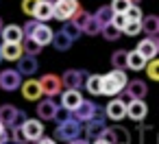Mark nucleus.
<instances>
[{"mask_svg": "<svg viewBox=\"0 0 159 144\" xmlns=\"http://www.w3.org/2000/svg\"><path fill=\"white\" fill-rule=\"evenodd\" d=\"M129 83V77L124 70H111L109 74H100V94L105 96H118Z\"/></svg>", "mask_w": 159, "mask_h": 144, "instance_id": "1", "label": "nucleus"}, {"mask_svg": "<svg viewBox=\"0 0 159 144\" xmlns=\"http://www.w3.org/2000/svg\"><path fill=\"white\" fill-rule=\"evenodd\" d=\"M37 83H39V87H42V96H46V98H52L55 100V96H59L61 92H63V87H61V79L57 77V74H42L39 79H37Z\"/></svg>", "mask_w": 159, "mask_h": 144, "instance_id": "2", "label": "nucleus"}, {"mask_svg": "<svg viewBox=\"0 0 159 144\" xmlns=\"http://www.w3.org/2000/svg\"><path fill=\"white\" fill-rule=\"evenodd\" d=\"M79 0H59L57 5H52V18L61 22H70L72 16L79 11Z\"/></svg>", "mask_w": 159, "mask_h": 144, "instance_id": "3", "label": "nucleus"}, {"mask_svg": "<svg viewBox=\"0 0 159 144\" xmlns=\"http://www.w3.org/2000/svg\"><path fill=\"white\" fill-rule=\"evenodd\" d=\"M81 131H83V124H81V122H76V120L72 118L70 122L59 124V127L55 129V137H52V140H63V142H68V144H70L72 140H79Z\"/></svg>", "mask_w": 159, "mask_h": 144, "instance_id": "4", "label": "nucleus"}, {"mask_svg": "<svg viewBox=\"0 0 159 144\" xmlns=\"http://www.w3.org/2000/svg\"><path fill=\"white\" fill-rule=\"evenodd\" d=\"M122 92H124V94H122L120 100H124V98H126V103H129V100H144V96L148 94V85H146L142 79H133V81L126 83V87H124Z\"/></svg>", "mask_w": 159, "mask_h": 144, "instance_id": "5", "label": "nucleus"}, {"mask_svg": "<svg viewBox=\"0 0 159 144\" xmlns=\"http://www.w3.org/2000/svg\"><path fill=\"white\" fill-rule=\"evenodd\" d=\"M135 53L148 63V61H152L155 57H157V53H159V44H157V37H144L142 42H137V46H135Z\"/></svg>", "mask_w": 159, "mask_h": 144, "instance_id": "6", "label": "nucleus"}, {"mask_svg": "<svg viewBox=\"0 0 159 144\" xmlns=\"http://www.w3.org/2000/svg\"><path fill=\"white\" fill-rule=\"evenodd\" d=\"M100 114V109H98V105L96 103H92V100H81V105L72 111V118L76 120V122H87V120H92V118H96Z\"/></svg>", "mask_w": 159, "mask_h": 144, "instance_id": "7", "label": "nucleus"}, {"mask_svg": "<svg viewBox=\"0 0 159 144\" xmlns=\"http://www.w3.org/2000/svg\"><path fill=\"white\" fill-rule=\"evenodd\" d=\"M20 129L26 142H37L39 137H44V122H39L37 118H26V122Z\"/></svg>", "mask_w": 159, "mask_h": 144, "instance_id": "8", "label": "nucleus"}, {"mask_svg": "<svg viewBox=\"0 0 159 144\" xmlns=\"http://www.w3.org/2000/svg\"><path fill=\"white\" fill-rule=\"evenodd\" d=\"M22 85V77L18 74L16 68H5L2 72H0V90L5 92H13Z\"/></svg>", "mask_w": 159, "mask_h": 144, "instance_id": "9", "label": "nucleus"}, {"mask_svg": "<svg viewBox=\"0 0 159 144\" xmlns=\"http://www.w3.org/2000/svg\"><path fill=\"white\" fill-rule=\"evenodd\" d=\"M61 87H66V90H79V87H83V81H85V72L83 70H66L61 77Z\"/></svg>", "mask_w": 159, "mask_h": 144, "instance_id": "10", "label": "nucleus"}, {"mask_svg": "<svg viewBox=\"0 0 159 144\" xmlns=\"http://www.w3.org/2000/svg\"><path fill=\"white\" fill-rule=\"evenodd\" d=\"M105 116H107L109 120H113V122L124 120V116H126V103H124V100H120V98L109 100V103H107V107H105Z\"/></svg>", "mask_w": 159, "mask_h": 144, "instance_id": "11", "label": "nucleus"}, {"mask_svg": "<svg viewBox=\"0 0 159 144\" xmlns=\"http://www.w3.org/2000/svg\"><path fill=\"white\" fill-rule=\"evenodd\" d=\"M0 37H2V44H22L24 33L18 24H5V29L0 31Z\"/></svg>", "mask_w": 159, "mask_h": 144, "instance_id": "12", "label": "nucleus"}, {"mask_svg": "<svg viewBox=\"0 0 159 144\" xmlns=\"http://www.w3.org/2000/svg\"><path fill=\"white\" fill-rule=\"evenodd\" d=\"M18 74L20 77H31V74H35L37 70H39V61H37V57H29V55H22L20 59H18Z\"/></svg>", "mask_w": 159, "mask_h": 144, "instance_id": "13", "label": "nucleus"}, {"mask_svg": "<svg viewBox=\"0 0 159 144\" xmlns=\"http://www.w3.org/2000/svg\"><path fill=\"white\" fill-rule=\"evenodd\" d=\"M105 129H107V122H105L102 116H96V118H92V120L85 122V135H87V140H98Z\"/></svg>", "mask_w": 159, "mask_h": 144, "instance_id": "14", "label": "nucleus"}, {"mask_svg": "<svg viewBox=\"0 0 159 144\" xmlns=\"http://www.w3.org/2000/svg\"><path fill=\"white\" fill-rule=\"evenodd\" d=\"M20 90H22V96H24L26 100H31V103H37V100L42 98V87H39L37 79H26V81L20 85Z\"/></svg>", "mask_w": 159, "mask_h": 144, "instance_id": "15", "label": "nucleus"}, {"mask_svg": "<svg viewBox=\"0 0 159 144\" xmlns=\"http://www.w3.org/2000/svg\"><path fill=\"white\" fill-rule=\"evenodd\" d=\"M148 114V105L144 100H129L126 103V116L135 122H142Z\"/></svg>", "mask_w": 159, "mask_h": 144, "instance_id": "16", "label": "nucleus"}, {"mask_svg": "<svg viewBox=\"0 0 159 144\" xmlns=\"http://www.w3.org/2000/svg\"><path fill=\"white\" fill-rule=\"evenodd\" d=\"M52 33H55V31H52L48 24H37L35 31H33V35H31V39L37 42V44L44 48V46H48V44L52 42Z\"/></svg>", "mask_w": 159, "mask_h": 144, "instance_id": "17", "label": "nucleus"}, {"mask_svg": "<svg viewBox=\"0 0 159 144\" xmlns=\"http://www.w3.org/2000/svg\"><path fill=\"white\" fill-rule=\"evenodd\" d=\"M81 100H83V96H81L79 90H66V92H61V107L68 109V111H74L81 105Z\"/></svg>", "mask_w": 159, "mask_h": 144, "instance_id": "18", "label": "nucleus"}, {"mask_svg": "<svg viewBox=\"0 0 159 144\" xmlns=\"http://www.w3.org/2000/svg\"><path fill=\"white\" fill-rule=\"evenodd\" d=\"M57 109H59V105H55L52 98H44V100L37 103V118L39 120H52Z\"/></svg>", "mask_w": 159, "mask_h": 144, "instance_id": "19", "label": "nucleus"}, {"mask_svg": "<svg viewBox=\"0 0 159 144\" xmlns=\"http://www.w3.org/2000/svg\"><path fill=\"white\" fill-rule=\"evenodd\" d=\"M33 20L39 24H46L48 20H52V5L46 2V0H39V5L35 7V13H33Z\"/></svg>", "mask_w": 159, "mask_h": 144, "instance_id": "20", "label": "nucleus"}, {"mask_svg": "<svg viewBox=\"0 0 159 144\" xmlns=\"http://www.w3.org/2000/svg\"><path fill=\"white\" fill-rule=\"evenodd\" d=\"M0 53H2V59L7 61H18L22 57V44H0Z\"/></svg>", "mask_w": 159, "mask_h": 144, "instance_id": "21", "label": "nucleus"}, {"mask_svg": "<svg viewBox=\"0 0 159 144\" xmlns=\"http://www.w3.org/2000/svg\"><path fill=\"white\" fill-rule=\"evenodd\" d=\"M139 26H142V31L148 37H157V33H159V18L157 16H144Z\"/></svg>", "mask_w": 159, "mask_h": 144, "instance_id": "22", "label": "nucleus"}, {"mask_svg": "<svg viewBox=\"0 0 159 144\" xmlns=\"http://www.w3.org/2000/svg\"><path fill=\"white\" fill-rule=\"evenodd\" d=\"M16 114H18V107H16V105H11V103L0 105V122H2L5 127H11V124H13Z\"/></svg>", "mask_w": 159, "mask_h": 144, "instance_id": "23", "label": "nucleus"}, {"mask_svg": "<svg viewBox=\"0 0 159 144\" xmlns=\"http://www.w3.org/2000/svg\"><path fill=\"white\" fill-rule=\"evenodd\" d=\"M126 68L133 70V72H139L146 68V61L135 53V50H126Z\"/></svg>", "mask_w": 159, "mask_h": 144, "instance_id": "24", "label": "nucleus"}, {"mask_svg": "<svg viewBox=\"0 0 159 144\" xmlns=\"http://www.w3.org/2000/svg\"><path fill=\"white\" fill-rule=\"evenodd\" d=\"M85 90L92 94V96H102L100 94V74H87L85 81H83Z\"/></svg>", "mask_w": 159, "mask_h": 144, "instance_id": "25", "label": "nucleus"}, {"mask_svg": "<svg viewBox=\"0 0 159 144\" xmlns=\"http://www.w3.org/2000/svg\"><path fill=\"white\" fill-rule=\"evenodd\" d=\"M109 131H111V140H113V144H129V140H131L129 129L116 124V127H109Z\"/></svg>", "mask_w": 159, "mask_h": 144, "instance_id": "26", "label": "nucleus"}, {"mask_svg": "<svg viewBox=\"0 0 159 144\" xmlns=\"http://www.w3.org/2000/svg\"><path fill=\"white\" fill-rule=\"evenodd\" d=\"M139 144H157V135H155V127L152 124H142L139 127Z\"/></svg>", "mask_w": 159, "mask_h": 144, "instance_id": "27", "label": "nucleus"}, {"mask_svg": "<svg viewBox=\"0 0 159 144\" xmlns=\"http://www.w3.org/2000/svg\"><path fill=\"white\" fill-rule=\"evenodd\" d=\"M52 46H55V50H59V53H66L68 48H72V42L61 33V31H57V33H52V42H50Z\"/></svg>", "mask_w": 159, "mask_h": 144, "instance_id": "28", "label": "nucleus"}, {"mask_svg": "<svg viewBox=\"0 0 159 144\" xmlns=\"http://www.w3.org/2000/svg\"><path fill=\"white\" fill-rule=\"evenodd\" d=\"M111 18H113V11H111L109 7H100V9L94 13V20H96L100 26H107V24H111Z\"/></svg>", "mask_w": 159, "mask_h": 144, "instance_id": "29", "label": "nucleus"}, {"mask_svg": "<svg viewBox=\"0 0 159 144\" xmlns=\"http://www.w3.org/2000/svg\"><path fill=\"white\" fill-rule=\"evenodd\" d=\"M61 33H63V35H66V37L72 42V44H74V42H76L81 35H83V33H81V29H79V26H74L72 22H63V29H61Z\"/></svg>", "mask_w": 159, "mask_h": 144, "instance_id": "30", "label": "nucleus"}, {"mask_svg": "<svg viewBox=\"0 0 159 144\" xmlns=\"http://www.w3.org/2000/svg\"><path fill=\"white\" fill-rule=\"evenodd\" d=\"M22 50H24L29 57H35V55L42 53V46H39L37 42H33L31 37H24V39H22Z\"/></svg>", "mask_w": 159, "mask_h": 144, "instance_id": "31", "label": "nucleus"}, {"mask_svg": "<svg viewBox=\"0 0 159 144\" xmlns=\"http://www.w3.org/2000/svg\"><path fill=\"white\" fill-rule=\"evenodd\" d=\"M111 66H113V70H124L126 68V50L111 53Z\"/></svg>", "mask_w": 159, "mask_h": 144, "instance_id": "32", "label": "nucleus"}, {"mask_svg": "<svg viewBox=\"0 0 159 144\" xmlns=\"http://www.w3.org/2000/svg\"><path fill=\"white\" fill-rule=\"evenodd\" d=\"M87 20H89V13H87L83 7H79V11L72 16V20H70V22H72L74 26H79V29H81V33H83V26L87 24Z\"/></svg>", "mask_w": 159, "mask_h": 144, "instance_id": "33", "label": "nucleus"}, {"mask_svg": "<svg viewBox=\"0 0 159 144\" xmlns=\"http://www.w3.org/2000/svg\"><path fill=\"white\" fill-rule=\"evenodd\" d=\"M124 18L129 20V22H142V9H139V5H131L129 9H126V13H124Z\"/></svg>", "mask_w": 159, "mask_h": 144, "instance_id": "34", "label": "nucleus"}, {"mask_svg": "<svg viewBox=\"0 0 159 144\" xmlns=\"http://www.w3.org/2000/svg\"><path fill=\"white\" fill-rule=\"evenodd\" d=\"M100 29H102V26H100V24H98V22L94 20V16H89V20H87V24L83 26V33L92 37V35H100Z\"/></svg>", "mask_w": 159, "mask_h": 144, "instance_id": "35", "label": "nucleus"}, {"mask_svg": "<svg viewBox=\"0 0 159 144\" xmlns=\"http://www.w3.org/2000/svg\"><path fill=\"white\" fill-rule=\"evenodd\" d=\"M100 33H102V37H105L107 42H116V39H118V37L122 35V33H120V31H118L116 26H111V24L102 26V29H100Z\"/></svg>", "mask_w": 159, "mask_h": 144, "instance_id": "36", "label": "nucleus"}, {"mask_svg": "<svg viewBox=\"0 0 159 144\" xmlns=\"http://www.w3.org/2000/svg\"><path fill=\"white\" fill-rule=\"evenodd\" d=\"M131 7V2L129 0H111V5H109V9L113 11V13H126V9Z\"/></svg>", "mask_w": 159, "mask_h": 144, "instance_id": "37", "label": "nucleus"}, {"mask_svg": "<svg viewBox=\"0 0 159 144\" xmlns=\"http://www.w3.org/2000/svg\"><path fill=\"white\" fill-rule=\"evenodd\" d=\"M144 70L148 72V79H150V81H159V61H157V59L148 61Z\"/></svg>", "mask_w": 159, "mask_h": 144, "instance_id": "38", "label": "nucleus"}, {"mask_svg": "<svg viewBox=\"0 0 159 144\" xmlns=\"http://www.w3.org/2000/svg\"><path fill=\"white\" fill-rule=\"evenodd\" d=\"M52 120L57 122V127H59V124H66V122H70V120H72V111H68V109H63V107H59Z\"/></svg>", "mask_w": 159, "mask_h": 144, "instance_id": "39", "label": "nucleus"}, {"mask_svg": "<svg viewBox=\"0 0 159 144\" xmlns=\"http://www.w3.org/2000/svg\"><path fill=\"white\" fill-rule=\"evenodd\" d=\"M139 31H142L139 22H126V24H124V29H122V33H124V35H129V37L139 35Z\"/></svg>", "mask_w": 159, "mask_h": 144, "instance_id": "40", "label": "nucleus"}, {"mask_svg": "<svg viewBox=\"0 0 159 144\" xmlns=\"http://www.w3.org/2000/svg\"><path fill=\"white\" fill-rule=\"evenodd\" d=\"M37 5H39V0H22V13L33 18V13H35V7H37Z\"/></svg>", "mask_w": 159, "mask_h": 144, "instance_id": "41", "label": "nucleus"}, {"mask_svg": "<svg viewBox=\"0 0 159 144\" xmlns=\"http://www.w3.org/2000/svg\"><path fill=\"white\" fill-rule=\"evenodd\" d=\"M129 20L122 16V13H113V18H111V26H116L120 33H122V29H124V24H126Z\"/></svg>", "mask_w": 159, "mask_h": 144, "instance_id": "42", "label": "nucleus"}, {"mask_svg": "<svg viewBox=\"0 0 159 144\" xmlns=\"http://www.w3.org/2000/svg\"><path fill=\"white\" fill-rule=\"evenodd\" d=\"M24 122H26V111L18 109V114H16V118H13V124H11V129H18V127H22Z\"/></svg>", "mask_w": 159, "mask_h": 144, "instance_id": "43", "label": "nucleus"}, {"mask_svg": "<svg viewBox=\"0 0 159 144\" xmlns=\"http://www.w3.org/2000/svg\"><path fill=\"white\" fill-rule=\"evenodd\" d=\"M37 24H39V22H35V20H29V22H26V24L22 26V33H24V37H31Z\"/></svg>", "mask_w": 159, "mask_h": 144, "instance_id": "44", "label": "nucleus"}, {"mask_svg": "<svg viewBox=\"0 0 159 144\" xmlns=\"http://www.w3.org/2000/svg\"><path fill=\"white\" fill-rule=\"evenodd\" d=\"M11 140H13V144H24V142H26L20 127H18V129H11Z\"/></svg>", "mask_w": 159, "mask_h": 144, "instance_id": "45", "label": "nucleus"}, {"mask_svg": "<svg viewBox=\"0 0 159 144\" xmlns=\"http://www.w3.org/2000/svg\"><path fill=\"white\" fill-rule=\"evenodd\" d=\"M35 144H57V140H52V137H39Z\"/></svg>", "mask_w": 159, "mask_h": 144, "instance_id": "46", "label": "nucleus"}, {"mask_svg": "<svg viewBox=\"0 0 159 144\" xmlns=\"http://www.w3.org/2000/svg\"><path fill=\"white\" fill-rule=\"evenodd\" d=\"M70 144H89V142H87V140H72Z\"/></svg>", "mask_w": 159, "mask_h": 144, "instance_id": "47", "label": "nucleus"}, {"mask_svg": "<svg viewBox=\"0 0 159 144\" xmlns=\"http://www.w3.org/2000/svg\"><path fill=\"white\" fill-rule=\"evenodd\" d=\"M94 144H107V142H102V140H94Z\"/></svg>", "mask_w": 159, "mask_h": 144, "instance_id": "48", "label": "nucleus"}, {"mask_svg": "<svg viewBox=\"0 0 159 144\" xmlns=\"http://www.w3.org/2000/svg\"><path fill=\"white\" fill-rule=\"evenodd\" d=\"M5 29V22H2V18H0V31H2Z\"/></svg>", "mask_w": 159, "mask_h": 144, "instance_id": "49", "label": "nucleus"}, {"mask_svg": "<svg viewBox=\"0 0 159 144\" xmlns=\"http://www.w3.org/2000/svg\"><path fill=\"white\" fill-rule=\"evenodd\" d=\"M46 2H50V5H57V2H59V0H46Z\"/></svg>", "mask_w": 159, "mask_h": 144, "instance_id": "50", "label": "nucleus"}, {"mask_svg": "<svg viewBox=\"0 0 159 144\" xmlns=\"http://www.w3.org/2000/svg\"><path fill=\"white\" fill-rule=\"evenodd\" d=\"M2 131H5V124H2V122H0V133H2Z\"/></svg>", "mask_w": 159, "mask_h": 144, "instance_id": "51", "label": "nucleus"}, {"mask_svg": "<svg viewBox=\"0 0 159 144\" xmlns=\"http://www.w3.org/2000/svg\"><path fill=\"white\" fill-rule=\"evenodd\" d=\"M0 61H2V53H0Z\"/></svg>", "mask_w": 159, "mask_h": 144, "instance_id": "52", "label": "nucleus"}]
</instances>
